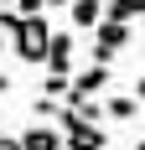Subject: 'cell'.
<instances>
[{
	"label": "cell",
	"instance_id": "cell-1",
	"mask_svg": "<svg viewBox=\"0 0 145 150\" xmlns=\"http://www.w3.org/2000/svg\"><path fill=\"white\" fill-rule=\"evenodd\" d=\"M11 36H16V57H21V62H31V67H36V62H47L52 26H47L42 16H21V26H16Z\"/></svg>",
	"mask_w": 145,
	"mask_h": 150
},
{
	"label": "cell",
	"instance_id": "cell-19",
	"mask_svg": "<svg viewBox=\"0 0 145 150\" xmlns=\"http://www.w3.org/2000/svg\"><path fill=\"white\" fill-rule=\"evenodd\" d=\"M0 124H5V119H0Z\"/></svg>",
	"mask_w": 145,
	"mask_h": 150
},
{
	"label": "cell",
	"instance_id": "cell-11",
	"mask_svg": "<svg viewBox=\"0 0 145 150\" xmlns=\"http://www.w3.org/2000/svg\"><path fill=\"white\" fill-rule=\"evenodd\" d=\"M11 11H16V16H42V11H47V5H42V0H16Z\"/></svg>",
	"mask_w": 145,
	"mask_h": 150
},
{
	"label": "cell",
	"instance_id": "cell-3",
	"mask_svg": "<svg viewBox=\"0 0 145 150\" xmlns=\"http://www.w3.org/2000/svg\"><path fill=\"white\" fill-rule=\"evenodd\" d=\"M130 42V26H124V21H99V26H93V47H88V52H93V62H99V67H109V62L119 57V47Z\"/></svg>",
	"mask_w": 145,
	"mask_h": 150
},
{
	"label": "cell",
	"instance_id": "cell-16",
	"mask_svg": "<svg viewBox=\"0 0 145 150\" xmlns=\"http://www.w3.org/2000/svg\"><path fill=\"white\" fill-rule=\"evenodd\" d=\"M0 52H5V36H0Z\"/></svg>",
	"mask_w": 145,
	"mask_h": 150
},
{
	"label": "cell",
	"instance_id": "cell-10",
	"mask_svg": "<svg viewBox=\"0 0 145 150\" xmlns=\"http://www.w3.org/2000/svg\"><path fill=\"white\" fill-rule=\"evenodd\" d=\"M135 114H140L135 98H104V119H135Z\"/></svg>",
	"mask_w": 145,
	"mask_h": 150
},
{
	"label": "cell",
	"instance_id": "cell-4",
	"mask_svg": "<svg viewBox=\"0 0 145 150\" xmlns=\"http://www.w3.org/2000/svg\"><path fill=\"white\" fill-rule=\"evenodd\" d=\"M104 88H109V67H99V62H88L83 73H72V98H104Z\"/></svg>",
	"mask_w": 145,
	"mask_h": 150
},
{
	"label": "cell",
	"instance_id": "cell-15",
	"mask_svg": "<svg viewBox=\"0 0 145 150\" xmlns=\"http://www.w3.org/2000/svg\"><path fill=\"white\" fill-rule=\"evenodd\" d=\"M0 5H5V11H11V5H16V0H0Z\"/></svg>",
	"mask_w": 145,
	"mask_h": 150
},
{
	"label": "cell",
	"instance_id": "cell-8",
	"mask_svg": "<svg viewBox=\"0 0 145 150\" xmlns=\"http://www.w3.org/2000/svg\"><path fill=\"white\" fill-rule=\"evenodd\" d=\"M135 16H145V0H104V21H124L130 26Z\"/></svg>",
	"mask_w": 145,
	"mask_h": 150
},
{
	"label": "cell",
	"instance_id": "cell-13",
	"mask_svg": "<svg viewBox=\"0 0 145 150\" xmlns=\"http://www.w3.org/2000/svg\"><path fill=\"white\" fill-rule=\"evenodd\" d=\"M135 104H145V78H140V83H135Z\"/></svg>",
	"mask_w": 145,
	"mask_h": 150
},
{
	"label": "cell",
	"instance_id": "cell-5",
	"mask_svg": "<svg viewBox=\"0 0 145 150\" xmlns=\"http://www.w3.org/2000/svg\"><path fill=\"white\" fill-rule=\"evenodd\" d=\"M72 47H78L72 31H52V42H47V67L52 73H68L72 67Z\"/></svg>",
	"mask_w": 145,
	"mask_h": 150
},
{
	"label": "cell",
	"instance_id": "cell-14",
	"mask_svg": "<svg viewBox=\"0 0 145 150\" xmlns=\"http://www.w3.org/2000/svg\"><path fill=\"white\" fill-rule=\"evenodd\" d=\"M0 93H11V78H5V73H0Z\"/></svg>",
	"mask_w": 145,
	"mask_h": 150
},
{
	"label": "cell",
	"instance_id": "cell-18",
	"mask_svg": "<svg viewBox=\"0 0 145 150\" xmlns=\"http://www.w3.org/2000/svg\"><path fill=\"white\" fill-rule=\"evenodd\" d=\"M140 150H145V140H140Z\"/></svg>",
	"mask_w": 145,
	"mask_h": 150
},
{
	"label": "cell",
	"instance_id": "cell-7",
	"mask_svg": "<svg viewBox=\"0 0 145 150\" xmlns=\"http://www.w3.org/2000/svg\"><path fill=\"white\" fill-rule=\"evenodd\" d=\"M68 16H72V31H93L104 21V0H72Z\"/></svg>",
	"mask_w": 145,
	"mask_h": 150
},
{
	"label": "cell",
	"instance_id": "cell-12",
	"mask_svg": "<svg viewBox=\"0 0 145 150\" xmlns=\"http://www.w3.org/2000/svg\"><path fill=\"white\" fill-rule=\"evenodd\" d=\"M0 150H21V140H16V135H0Z\"/></svg>",
	"mask_w": 145,
	"mask_h": 150
},
{
	"label": "cell",
	"instance_id": "cell-17",
	"mask_svg": "<svg viewBox=\"0 0 145 150\" xmlns=\"http://www.w3.org/2000/svg\"><path fill=\"white\" fill-rule=\"evenodd\" d=\"M140 31H145V16H140Z\"/></svg>",
	"mask_w": 145,
	"mask_h": 150
},
{
	"label": "cell",
	"instance_id": "cell-2",
	"mask_svg": "<svg viewBox=\"0 0 145 150\" xmlns=\"http://www.w3.org/2000/svg\"><path fill=\"white\" fill-rule=\"evenodd\" d=\"M57 135H62L68 150H104L109 145V135H104L99 124H83L72 109H57Z\"/></svg>",
	"mask_w": 145,
	"mask_h": 150
},
{
	"label": "cell",
	"instance_id": "cell-6",
	"mask_svg": "<svg viewBox=\"0 0 145 150\" xmlns=\"http://www.w3.org/2000/svg\"><path fill=\"white\" fill-rule=\"evenodd\" d=\"M16 140H21V150H62L57 124H31L26 135H16Z\"/></svg>",
	"mask_w": 145,
	"mask_h": 150
},
{
	"label": "cell",
	"instance_id": "cell-9",
	"mask_svg": "<svg viewBox=\"0 0 145 150\" xmlns=\"http://www.w3.org/2000/svg\"><path fill=\"white\" fill-rule=\"evenodd\" d=\"M68 88H72V73H47L42 78V98H57V104H62Z\"/></svg>",
	"mask_w": 145,
	"mask_h": 150
}]
</instances>
